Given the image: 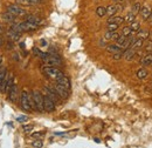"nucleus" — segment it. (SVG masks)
<instances>
[{
	"mask_svg": "<svg viewBox=\"0 0 152 148\" xmlns=\"http://www.w3.org/2000/svg\"><path fill=\"white\" fill-rule=\"evenodd\" d=\"M20 107L26 112H31L33 110V99L26 91L20 94Z\"/></svg>",
	"mask_w": 152,
	"mask_h": 148,
	"instance_id": "f257e3e1",
	"label": "nucleus"
},
{
	"mask_svg": "<svg viewBox=\"0 0 152 148\" xmlns=\"http://www.w3.org/2000/svg\"><path fill=\"white\" fill-rule=\"evenodd\" d=\"M38 27L39 26L34 25V24H32V22H29V21H27V20H25V21H22V22H19V24H14V25L12 26V28H14L15 31H18V32H20V33L35 31Z\"/></svg>",
	"mask_w": 152,
	"mask_h": 148,
	"instance_id": "f03ea898",
	"label": "nucleus"
},
{
	"mask_svg": "<svg viewBox=\"0 0 152 148\" xmlns=\"http://www.w3.org/2000/svg\"><path fill=\"white\" fill-rule=\"evenodd\" d=\"M32 99H33V110L43 113L45 107H43V95L38 91L32 92Z\"/></svg>",
	"mask_w": 152,
	"mask_h": 148,
	"instance_id": "7ed1b4c3",
	"label": "nucleus"
},
{
	"mask_svg": "<svg viewBox=\"0 0 152 148\" xmlns=\"http://www.w3.org/2000/svg\"><path fill=\"white\" fill-rule=\"evenodd\" d=\"M13 84H14V75H13L12 72H7V74L4 78L2 85L0 87V92L5 93V94H8L11 87L13 86Z\"/></svg>",
	"mask_w": 152,
	"mask_h": 148,
	"instance_id": "20e7f679",
	"label": "nucleus"
},
{
	"mask_svg": "<svg viewBox=\"0 0 152 148\" xmlns=\"http://www.w3.org/2000/svg\"><path fill=\"white\" fill-rule=\"evenodd\" d=\"M42 61L46 64V66H50V67H54V66H58L62 64L61 59L55 54H50V53H45V56L41 58Z\"/></svg>",
	"mask_w": 152,
	"mask_h": 148,
	"instance_id": "39448f33",
	"label": "nucleus"
},
{
	"mask_svg": "<svg viewBox=\"0 0 152 148\" xmlns=\"http://www.w3.org/2000/svg\"><path fill=\"white\" fill-rule=\"evenodd\" d=\"M42 72L45 73V75H47L48 78L54 79V80H56V79H58V78H61V76L64 75L60 70H57L55 67H50V66H45V67L42 68Z\"/></svg>",
	"mask_w": 152,
	"mask_h": 148,
	"instance_id": "423d86ee",
	"label": "nucleus"
},
{
	"mask_svg": "<svg viewBox=\"0 0 152 148\" xmlns=\"http://www.w3.org/2000/svg\"><path fill=\"white\" fill-rule=\"evenodd\" d=\"M7 12H10V13H12L14 17H23V16H26L27 13H26V10H23V7L22 6H20V5H17V4H12V5H8L7 6Z\"/></svg>",
	"mask_w": 152,
	"mask_h": 148,
	"instance_id": "0eeeda50",
	"label": "nucleus"
},
{
	"mask_svg": "<svg viewBox=\"0 0 152 148\" xmlns=\"http://www.w3.org/2000/svg\"><path fill=\"white\" fill-rule=\"evenodd\" d=\"M43 93H45V95H47L48 98H50L55 104L57 102H60V100H61V98L58 96L56 94V92L52 88V87H49V86H46V87H43Z\"/></svg>",
	"mask_w": 152,
	"mask_h": 148,
	"instance_id": "6e6552de",
	"label": "nucleus"
},
{
	"mask_svg": "<svg viewBox=\"0 0 152 148\" xmlns=\"http://www.w3.org/2000/svg\"><path fill=\"white\" fill-rule=\"evenodd\" d=\"M52 88L56 92V94L61 98V99H68V96H69V91H68V90H66L64 87L60 86L58 84H54Z\"/></svg>",
	"mask_w": 152,
	"mask_h": 148,
	"instance_id": "1a4fd4ad",
	"label": "nucleus"
},
{
	"mask_svg": "<svg viewBox=\"0 0 152 148\" xmlns=\"http://www.w3.org/2000/svg\"><path fill=\"white\" fill-rule=\"evenodd\" d=\"M43 107H45L46 112H54L55 111V102L47 95H43Z\"/></svg>",
	"mask_w": 152,
	"mask_h": 148,
	"instance_id": "9d476101",
	"label": "nucleus"
},
{
	"mask_svg": "<svg viewBox=\"0 0 152 148\" xmlns=\"http://www.w3.org/2000/svg\"><path fill=\"white\" fill-rule=\"evenodd\" d=\"M7 95H8V99H10L11 102H15L17 101V99H18V86L15 84H13V86L11 87V90H10Z\"/></svg>",
	"mask_w": 152,
	"mask_h": 148,
	"instance_id": "9b49d317",
	"label": "nucleus"
},
{
	"mask_svg": "<svg viewBox=\"0 0 152 148\" xmlns=\"http://www.w3.org/2000/svg\"><path fill=\"white\" fill-rule=\"evenodd\" d=\"M56 81V84H58L60 86H62V87H64L66 90H70V80L66 76V75H63V76H61V78H58L55 80Z\"/></svg>",
	"mask_w": 152,
	"mask_h": 148,
	"instance_id": "f8f14e48",
	"label": "nucleus"
},
{
	"mask_svg": "<svg viewBox=\"0 0 152 148\" xmlns=\"http://www.w3.org/2000/svg\"><path fill=\"white\" fill-rule=\"evenodd\" d=\"M42 0H14V4L20 6H34L40 4Z\"/></svg>",
	"mask_w": 152,
	"mask_h": 148,
	"instance_id": "ddd939ff",
	"label": "nucleus"
},
{
	"mask_svg": "<svg viewBox=\"0 0 152 148\" xmlns=\"http://www.w3.org/2000/svg\"><path fill=\"white\" fill-rule=\"evenodd\" d=\"M122 8H123L122 5H110L107 7V14L109 17H114L117 13V11H122Z\"/></svg>",
	"mask_w": 152,
	"mask_h": 148,
	"instance_id": "4468645a",
	"label": "nucleus"
},
{
	"mask_svg": "<svg viewBox=\"0 0 152 148\" xmlns=\"http://www.w3.org/2000/svg\"><path fill=\"white\" fill-rule=\"evenodd\" d=\"M139 12H140V16H142V18L144 19V20H149L152 14L151 7H149V6H143Z\"/></svg>",
	"mask_w": 152,
	"mask_h": 148,
	"instance_id": "2eb2a0df",
	"label": "nucleus"
},
{
	"mask_svg": "<svg viewBox=\"0 0 152 148\" xmlns=\"http://www.w3.org/2000/svg\"><path fill=\"white\" fill-rule=\"evenodd\" d=\"M1 19H2V21H5V22H7V24H13L14 21H15V19L17 17H14L12 13H10V12H5V13H2L1 14Z\"/></svg>",
	"mask_w": 152,
	"mask_h": 148,
	"instance_id": "dca6fc26",
	"label": "nucleus"
},
{
	"mask_svg": "<svg viewBox=\"0 0 152 148\" xmlns=\"http://www.w3.org/2000/svg\"><path fill=\"white\" fill-rule=\"evenodd\" d=\"M7 37L11 38L12 40H19L20 37H21V33L11 27V28H8V31H7Z\"/></svg>",
	"mask_w": 152,
	"mask_h": 148,
	"instance_id": "f3484780",
	"label": "nucleus"
},
{
	"mask_svg": "<svg viewBox=\"0 0 152 148\" xmlns=\"http://www.w3.org/2000/svg\"><path fill=\"white\" fill-rule=\"evenodd\" d=\"M134 56H136V51L132 50V48H126V50L124 51V53H123L124 59H125V60H128V61L132 60Z\"/></svg>",
	"mask_w": 152,
	"mask_h": 148,
	"instance_id": "a211bd4d",
	"label": "nucleus"
},
{
	"mask_svg": "<svg viewBox=\"0 0 152 148\" xmlns=\"http://www.w3.org/2000/svg\"><path fill=\"white\" fill-rule=\"evenodd\" d=\"M144 45V40H142V39H133L132 44H131V46H130V48H132V50H139L142 46Z\"/></svg>",
	"mask_w": 152,
	"mask_h": 148,
	"instance_id": "6ab92c4d",
	"label": "nucleus"
},
{
	"mask_svg": "<svg viewBox=\"0 0 152 148\" xmlns=\"http://www.w3.org/2000/svg\"><path fill=\"white\" fill-rule=\"evenodd\" d=\"M26 20L29 21V22H32V24H34V25H37V26H40V25L43 22L42 19L38 18V17H34V16H28V17H26Z\"/></svg>",
	"mask_w": 152,
	"mask_h": 148,
	"instance_id": "aec40b11",
	"label": "nucleus"
},
{
	"mask_svg": "<svg viewBox=\"0 0 152 148\" xmlns=\"http://www.w3.org/2000/svg\"><path fill=\"white\" fill-rule=\"evenodd\" d=\"M118 37H119V34L117 33V31H115V32H109V31H108V32L105 33V36H104V39H105V40H115V41H116V40L118 39Z\"/></svg>",
	"mask_w": 152,
	"mask_h": 148,
	"instance_id": "412c9836",
	"label": "nucleus"
},
{
	"mask_svg": "<svg viewBox=\"0 0 152 148\" xmlns=\"http://www.w3.org/2000/svg\"><path fill=\"white\" fill-rule=\"evenodd\" d=\"M150 36V32L146 31V30H139L137 32V38L138 39H142V40H146Z\"/></svg>",
	"mask_w": 152,
	"mask_h": 148,
	"instance_id": "4be33fe9",
	"label": "nucleus"
},
{
	"mask_svg": "<svg viewBox=\"0 0 152 148\" xmlns=\"http://www.w3.org/2000/svg\"><path fill=\"white\" fill-rule=\"evenodd\" d=\"M107 51L109 53H118V52H122V48L118 46V45H108L107 46Z\"/></svg>",
	"mask_w": 152,
	"mask_h": 148,
	"instance_id": "5701e85b",
	"label": "nucleus"
},
{
	"mask_svg": "<svg viewBox=\"0 0 152 148\" xmlns=\"http://www.w3.org/2000/svg\"><path fill=\"white\" fill-rule=\"evenodd\" d=\"M136 75H137V78H138V79L144 80V79H146V76L149 75V73H148V71H146L145 68H139V70L137 71Z\"/></svg>",
	"mask_w": 152,
	"mask_h": 148,
	"instance_id": "b1692460",
	"label": "nucleus"
},
{
	"mask_svg": "<svg viewBox=\"0 0 152 148\" xmlns=\"http://www.w3.org/2000/svg\"><path fill=\"white\" fill-rule=\"evenodd\" d=\"M142 64L144 66H150L152 65V53H149L142 59Z\"/></svg>",
	"mask_w": 152,
	"mask_h": 148,
	"instance_id": "393cba45",
	"label": "nucleus"
},
{
	"mask_svg": "<svg viewBox=\"0 0 152 148\" xmlns=\"http://www.w3.org/2000/svg\"><path fill=\"white\" fill-rule=\"evenodd\" d=\"M110 22H114V24H117V25H121V24L124 22V18H122V17H110L109 20H108V24H110Z\"/></svg>",
	"mask_w": 152,
	"mask_h": 148,
	"instance_id": "a878e982",
	"label": "nucleus"
},
{
	"mask_svg": "<svg viewBox=\"0 0 152 148\" xmlns=\"http://www.w3.org/2000/svg\"><path fill=\"white\" fill-rule=\"evenodd\" d=\"M96 14H97L99 18H103V17L107 14V8H105V7H103V6L97 7V10H96Z\"/></svg>",
	"mask_w": 152,
	"mask_h": 148,
	"instance_id": "bb28decb",
	"label": "nucleus"
},
{
	"mask_svg": "<svg viewBox=\"0 0 152 148\" xmlns=\"http://www.w3.org/2000/svg\"><path fill=\"white\" fill-rule=\"evenodd\" d=\"M131 33H132V31H131L130 26H124V27L122 28V36H124V37H130Z\"/></svg>",
	"mask_w": 152,
	"mask_h": 148,
	"instance_id": "cd10ccee",
	"label": "nucleus"
},
{
	"mask_svg": "<svg viewBox=\"0 0 152 148\" xmlns=\"http://www.w3.org/2000/svg\"><path fill=\"white\" fill-rule=\"evenodd\" d=\"M130 28H131V31L132 32H138L139 30H140V24L138 22V21H133V22H131L130 24Z\"/></svg>",
	"mask_w": 152,
	"mask_h": 148,
	"instance_id": "c85d7f7f",
	"label": "nucleus"
},
{
	"mask_svg": "<svg viewBox=\"0 0 152 148\" xmlns=\"http://www.w3.org/2000/svg\"><path fill=\"white\" fill-rule=\"evenodd\" d=\"M134 19H136V14H133L132 12H130V13H128L126 17L124 18V21L128 22V24H131V22L134 21Z\"/></svg>",
	"mask_w": 152,
	"mask_h": 148,
	"instance_id": "c756f323",
	"label": "nucleus"
},
{
	"mask_svg": "<svg viewBox=\"0 0 152 148\" xmlns=\"http://www.w3.org/2000/svg\"><path fill=\"white\" fill-rule=\"evenodd\" d=\"M7 68L6 67H2L1 70H0V87H1V85H2V81H4V78H5V75L7 74Z\"/></svg>",
	"mask_w": 152,
	"mask_h": 148,
	"instance_id": "7c9ffc66",
	"label": "nucleus"
},
{
	"mask_svg": "<svg viewBox=\"0 0 152 148\" xmlns=\"http://www.w3.org/2000/svg\"><path fill=\"white\" fill-rule=\"evenodd\" d=\"M140 8H142V5L139 4V2H136V4H133L132 6V12L133 14H137V13H139V11H140Z\"/></svg>",
	"mask_w": 152,
	"mask_h": 148,
	"instance_id": "2f4dec72",
	"label": "nucleus"
},
{
	"mask_svg": "<svg viewBox=\"0 0 152 148\" xmlns=\"http://www.w3.org/2000/svg\"><path fill=\"white\" fill-rule=\"evenodd\" d=\"M32 146H33L34 148H42L43 147V142H42V140L37 139L35 141H33V142H32Z\"/></svg>",
	"mask_w": 152,
	"mask_h": 148,
	"instance_id": "473e14b6",
	"label": "nucleus"
},
{
	"mask_svg": "<svg viewBox=\"0 0 152 148\" xmlns=\"http://www.w3.org/2000/svg\"><path fill=\"white\" fill-rule=\"evenodd\" d=\"M118 27H119V25L114 24V22L108 24V31H109V32H115V31H117V28H118Z\"/></svg>",
	"mask_w": 152,
	"mask_h": 148,
	"instance_id": "72a5a7b5",
	"label": "nucleus"
},
{
	"mask_svg": "<svg viewBox=\"0 0 152 148\" xmlns=\"http://www.w3.org/2000/svg\"><path fill=\"white\" fill-rule=\"evenodd\" d=\"M46 133L45 132H42V130H39V132H35V133H32V138H34V139H39V138H42L43 135H45Z\"/></svg>",
	"mask_w": 152,
	"mask_h": 148,
	"instance_id": "f704fd0d",
	"label": "nucleus"
},
{
	"mask_svg": "<svg viewBox=\"0 0 152 148\" xmlns=\"http://www.w3.org/2000/svg\"><path fill=\"white\" fill-rule=\"evenodd\" d=\"M126 38H128V37H124V36H119V37H118V39L116 40V42H117L116 45H118V46L121 47V46L123 45V42L126 40Z\"/></svg>",
	"mask_w": 152,
	"mask_h": 148,
	"instance_id": "c9c22d12",
	"label": "nucleus"
},
{
	"mask_svg": "<svg viewBox=\"0 0 152 148\" xmlns=\"http://www.w3.org/2000/svg\"><path fill=\"white\" fill-rule=\"evenodd\" d=\"M34 128V125H23L22 126V130L25 133H29V132H32Z\"/></svg>",
	"mask_w": 152,
	"mask_h": 148,
	"instance_id": "e433bc0d",
	"label": "nucleus"
},
{
	"mask_svg": "<svg viewBox=\"0 0 152 148\" xmlns=\"http://www.w3.org/2000/svg\"><path fill=\"white\" fill-rule=\"evenodd\" d=\"M123 58V53L122 52H118V53H114L113 54V59L114 60H121Z\"/></svg>",
	"mask_w": 152,
	"mask_h": 148,
	"instance_id": "4c0bfd02",
	"label": "nucleus"
},
{
	"mask_svg": "<svg viewBox=\"0 0 152 148\" xmlns=\"http://www.w3.org/2000/svg\"><path fill=\"white\" fill-rule=\"evenodd\" d=\"M145 50H146L148 52L152 51V40H149V41H146V44H145Z\"/></svg>",
	"mask_w": 152,
	"mask_h": 148,
	"instance_id": "58836bf2",
	"label": "nucleus"
},
{
	"mask_svg": "<svg viewBox=\"0 0 152 148\" xmlns=\"http://www.w3.org/2000/svg\"><path fill=\"white\" fill-rule=\"evenodd\" d=\"M2 68V56H0V70Z\"/></svg>",
	"mask_w": 152,
	"mask_h": 148,
	"instance_id": "ea45409f",
	"label": "nucleus"
},
{
	"mask_svg": "<svg viewBox=\"0 0 152 148\" xmlns=\"http://www.w3.org/2000/svg\"><path fill=\"white\" fill-rule=\"evenodd\" d=\"M114 1H116V2H117V4H121V2H123V1H124V0H114Z\"/></svg>",
	"mask_w": 152,
	"mask_h": 148,
	"instance_id": "a19ab883",
	"label": "nucleus"
},
{
	"mask_svg": "<svg viewBox=\"0 0 152 148\" xmlns=\"http://www.w3.org/2000/svg\"><path fill=\"white\" fill-rule=\"evenodd\" d=\"M2 31H4V28H2V26H1V25H0V33H1V32H2Z\"/></svg>",
	"mask_w": 152,
	"mask_h": 148,
	"instance_id": "79ce46f5",
	"label": "nucleus"
},
{
	"mask_svg": "<svg viewBox=\"0 0 152 148\" xmlns=\"http://www.w3.org/2000/svg\"><path fill=\"white\" fill-rule=\"evenodd\" d=\"M150 21H151V24H152V14H151V17H150Z\"/></svg>",
	"mask_w": 152,
	"mask_h": 148,
	"instance_id": "37998d69",
	"label": "nucleus"
}]
</instances>
